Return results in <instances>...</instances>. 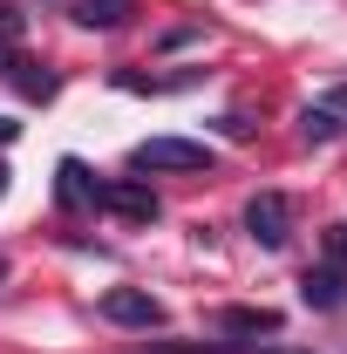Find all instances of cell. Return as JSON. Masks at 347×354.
<instances>
[{"label": "cell", "mask_w": 347, "mask_h": 354, "mask_svg": "<svg viewBox=\"0 0 347 354\" xmlns=\"http://www.w3.org/2000/svg\"><path fill=\"white\" fill-rule=\"evenodd\" d=\"M130 171H212V150L191 136H143L130 150Z\"/></svg>", "instance_id": "6da1fadb"}, {"label": "cell", "mask_w": 347, "mask_h": 354, "mask_svg": "<svg viewBox=\"0 0 347 354\" xmlns=\"http://www.w3.org/2000/svg\"><path fill=\"white\" fill-rule=\"evenodd\" d=\"M245 232H252V239H259L265 252H279V245H286V239H293V205H286V198H279V191H259V198H252V205H245Z\"/></svg>", "instance_id": "7a4b0ae2"}, {"label": "cell", "mask_w": 347, "mask_h": 354, "mask_svg": "<svg viewBox=\"0 0 347 354\" xmlns=\"http://www.w3.org/2000/svg\"><path fill=\"white\" fill-rule=\"evenodd\" d=\"M102 320H116V327H164V300L143 293V286H109L102 293Z\"/></svg>", "instance_id": "3957f363"}, {"label": "cell", "mask_w": 347, "mask_h": 354, "mask_svg": "<svg viewBox=\"0 0 347 354\" xmlns=\"http://www.w3.org/2000/svg\"><path fill=\"white\" fill-rule=\"evenodd\" d=\"M55 198H62L68 212H95V205H102V184L88 177L82 157H62V164H55Z\"/></svg>", "instance_id": "277c9868"}, {"label": "cell", "mask_w": 347, "mask_h": 354, "mask_svg": "<svg viewBox=\"0 0 347 354\" xmlns=\"http://www.w3.org/2000/svg\"><path fill=\"white\" fill-rule=\"evenodd\" d=\"M102 212H116V218H130V225H150L157 218V191L150 184H102Z\"/></svg>", "instance_id": "5b68a950"}, {"label": "cell", "mask_w": 347, "mask_h": 354, "mask_svg": "<svg viewBox=\"0 0 347 354\" xmlns=\"http://www.w3.org/2000/svg\"><path fill=\"white\" fill-rule=\"evenodd\" d=\"M306 307H347V266H313L300 279Z\"/></svg>", "instance_id": "8992f818"}, {"label": "cell", "mask_w": 347, "mask_h": 354, "mask_svg": "<svg viewBox=\"0 0 347 354\" xmlns=\"http://www.w3.org/2000/svg\"><path fill=\"white\" fill-rule=\"evenodd\" d=\"M218 334H279V313L272 307H225L218 313Z\"/></svg>", "instance_id": "52a82bcc"}, {"label": "cell", "mask_w": 347, "mask_h": 354, "mask_svg": "<svg viewBox=\"0 0 347 354\" xmlns=\"http://www.w3.org/2000/svg\"><path fill=\"white\" fill-rule=\"evenodd\" d=\"M68 14H75L82 28H123V21H130V0H75Z\"/></svg>", "instance_id": "ba28073f"}, {"label": "cell", "mask_w": 347, "mask_h": 354, "mask_svg": "<svg viewBox=\"0 0 347 354\" xmlns=\"http://www.w3.org/2000/svg\"><path fill=\"white\" fill-rule=\"evenodd\" d=\"M300 136L306 143H327V136H341V116H334L327 102H306L300 109Z\"/></svg>", "instance_id": "9c48e42d"}, {"label": "cell", "mask_w": 347, "mask_h": 354, "mask_svg": "<svg viewBox=\"0 0 347 354\" xmlns=\"http://www.w3.org/2000/svg\"><path fill=\"white\" fill-rule=\"evenodd\" d=\"M327 266H347V225H327Z\"/></svg>", "instance_id": "30bf717a"}, {"label": "cell", "mask_w": 347, "mask_h": 354, "mask_svg": "<svg viewBox=\"0 0 347 354\" xmlns=\"http://www.w3.org/2000/svg\"><path fill=\"white\" fill-rule=\"evenodd\" d=\"M143 354H232L225 341H191V348H143Z\"/></svg>", "instance_id": "8fae6325"}, {"label": "cell", "mask_w": 347, "mask_h": 354, "mask_svg": "<svg viewBox=\"0 0 347 354\" xmlns=\"http://www.w3.org/2000/svg\"><path fill=\"white\" fill-rule=\"evenodd\" d=\"M14 35H21V14H14V7L0 0V41H14Z\"/></svg>", "instance_id": "7c38bea8"}, {"label": "cell", "mask_w": 347, "mask_h": 354, "mask_svg": "<svg viewBox=\"0 0 347 354\" xmlns=\"http://www.w3.org/2000/svg\"><path fill=\"white\" fill-rule=\"evenodd\" d=\"M327 109H334V116H347V82L334 88V95H327Z\"/></svg>", "instance_id": "4fadbf2b"}, {"label": "cell", "mask_w": 347, "mask_h": 354, "mask_svg": "<svg viewBox=\"0 0 347 354\" xmlns=\"http://www.w3.org/2000/svg\"><path fill=\"white\" fill-rule=\"evenodd\" d=\"M252 354H300V348H272V341H259V348H252Z\"/></svg>", "instance_id": "5bb4252c"}, {"label": "cell", "mask_w": 347, "mask_h": 354, "mask_svg": "<svg viewBox=\"0 0 347 354\" xmlns=\"http://www.w3.org/2000/svg\"><path fill=\"white\" fill-rule=\"evenodd\" d=\"M0 143H14V123H7V116H0Z\"/></svg>", "instance_id": "9a60e30c"}, {"label": "cell", "mask_w": 347, "mask_h": 354, "mask_svg": "<svg viewBox=\"0 0 347 354\" xmlns=\"http://www.w3.org/2000/svg\"><path fill=\"white\" fill-rule=\"evenodd\" d=\"M0 198H7V164H0Z\"/></svg>", "instance_id": "2e32d148"}, {"label": "cell", "mask_w": 347, "mask_h": 354, "mask_svg": "<svg viewBox=\"0 0 347 354\" xmlns=\"http://www.w3.org/2000/svg\"><path fill=\"white\" fill-rule=\"evenodd\" d=\"M0 279H7V259H0Z\"/></svg>", "instance_id": "e0dca14e"}]
</instances>
